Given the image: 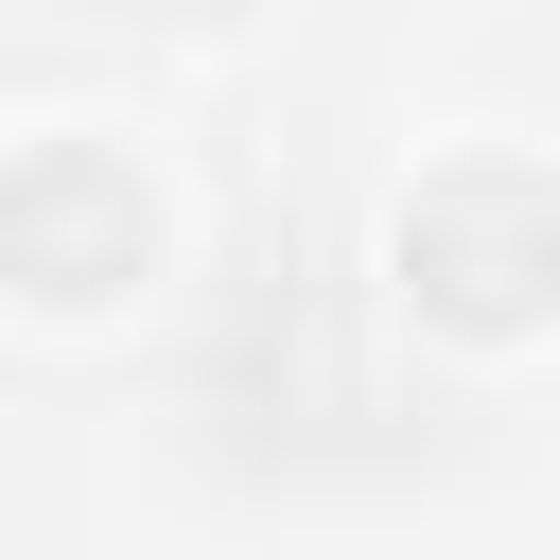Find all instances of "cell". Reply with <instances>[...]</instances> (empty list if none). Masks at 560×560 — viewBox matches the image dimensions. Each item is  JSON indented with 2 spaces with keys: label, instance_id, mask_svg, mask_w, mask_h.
Returning <instances> with one entry per match:
<instances>
[{
  "label": "cell",
  "instance_id": "2",
  "mask_svg": "<svg viewBox=\"0 0 560 560\" xmlns=\"http://www.w3.org/2000/svg\"><path fill=\"white\" fill-rule=\"evenodd\" d=\"M158 245H175V210L122 140H18L0 158V298L18 315H122L158 280Z\"/></svg>",
  "mask_w": 560,
  "mask_h": 560
},
{
  "label": "cell",
  "instance_id": "1",
  "mask_svg": "<svg viewBox=\"0 0 560 560\" xmlns=\"http://www.w3.org/2000/svg\"><path fill=\"white\" fill-rule=\"evenodd\" d=\"M385 262H402V315H420V332L508 350V332L560 315V175H525V158H438V175L402 192Z\"/></svg>",
  "mask_w": 560,
  "mask_h": 560
}]
</instances>
